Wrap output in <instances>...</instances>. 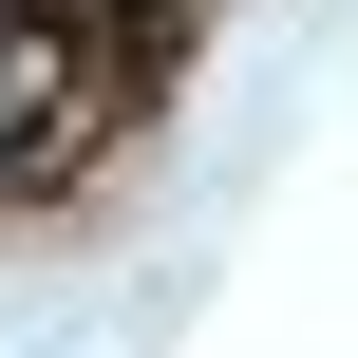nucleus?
<instances>
[{
	"label": "nucleus",
	"instance_id": "f257e3e1",
	"mask_svg": "<svg viewBox=\"0 0 358 358\" xmlns=\"http://www.w3.org/2000/svg\"><path fill=\"white\" fill-rule=\"evenodd\" d=\"M57 19H113V0H0V38H57ZM170 19V0H151Z\"/></svg>",
	"mask_w": 358,
	"mask_h": 358
}]
</instances>
